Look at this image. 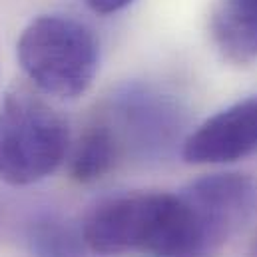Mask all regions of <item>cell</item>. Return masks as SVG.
I'll return each mask as SVG.
<instances>
[{
    "mask_svg": "<svg viewBox=\"0 0 257 257\" xmlns=\"http://www.w3.org/2000/svg\"><path fill=\"white\" fill-rule=\"evenodd\" d=\"M124 150L104 116H98L78 140L70 158V176L78 184H94L114 170Z\"/></svg>",
    "mask_w": 257,
    "mask_h": 257,
    "instance_id": "obj_8",
    "label": "cell"
},
{
    "mask_svg": "<svg viewBox=\"0 0 257 257\" xmlns=\"http://www.w3.org/2000/svg\"><path fill=\"white\" fill-rule=\"evenodd\" d=\"M16 56L40 92L78 98L94 82L100 46L84 22L64 14H44L22 30Z\"/></svg>",
    "mask_w": 257,
    "mask_h": 257,
    "instance_id": "obj_2",
    "label": "cell"
},
{
    "mask_svg": "<svg viewBox=\"0 0 257 257\" xmlns=\"http://www.w3.org/2000/svg\"><path fill=\"white\" fill-rule=\"evenodd\" d=\"M209 28L227 60L237 64L257 60V0H217Z\"/></svg>",
    "mask_w": 257,
    "mask_h": 257,
    "instance_id": "obj_7",
    "label": "cell"
},
{
    "mask_svg": "<svg viewBox=\"0 0 257 257\" xmlns=\"http://www.w3.org/2000/svg\"><path fill=\"white\" fill-rule=\"evenodd\" d=\"M118 136L124 152L130 148L144 156L166 154L180 136L182 110L166 94L152 88L128 86L118 92L102 114Z\"/></svg>",
    "mask_w": 257,
    "mask_h": 257,
    "instance_id": "obj_5",
    "label": "cell"
},
{
    "mask_svg": "<svg viewBox=\"0 0 257 257\" xmlns=\"http://www.w3.org/2000/svg\"><path fill=\"white\" fill-rule=\"evenodd\" d=\"M94 253L201 257L190 209L180 193H124L100 201L82 223Z\"/></svg>",
    "mask_w": 257,
    "mask_h": 257,
    "instance_id": "obj_1",
    "label": "cell"
},
{
    "mask_svg": "<svg viewBox=\"0 0 257 257\" xmlns=\"http://www.w3.org/2000/svg\"><path fill=\"white\" fill-rule=\"evenodd\" d=\"M247 257H257V235H255V239L251 241L249 249H247Z\"/></svg>",
    "mask_w": 257,
    "mask_h": 257,
    "instance_id": "obj_11",
    "label": "cell"
},
{
    "mask_svg": "<svg viewBox=\"0 0 257 257\" xmlns=\"http://www.w3.org/2000/svg\"><path fill=\"white\" fill-rule=\"evenodd\" d=\"M84 2L98 14H114L124 10L134 0H84Z\"/></svg>",
    "mask_w": 257,
    "mask_h": 257,
    "instance_id": "obj_10",
    "label": "cell"
},
{
    "mask_svg": "<svg viewBox=\"0 0 257 257\" xmlns=\"http://www.w3.org/2000/svg\"><path fill=\"white\" fill-rule=\"evenodd\" d=\"M253 154H257V94L219 110L182 142V156L190 164H231Z\"/></svg>",
    "mask_w": 257,
    "mask_h": 257,
    "instance_id": "obj_6",
    "label": "cell"
},
{
    "mask_svg": "<svg viewBox=\"0 0 257 257\" xmlns=\"http://www.w3.org/2000/svg\"><path fill=\"white\" fill-rule=\"evenodd\" d=\"M66 120L28 88H12L0 104V180L30 186L48 178L68 152Z\"/></svg>",
    "mask_w": 257,
    "mask_h": 257,
    "instance_id": "obj_3",
    "label": "cell"
},
{
    "mask_svg": "<svg viewBox=\"0 0 257 257\" xmlns=\"http://www.w3.org/2000/svg\"><path fill=\"white\" fill-rule=\"evenodd\" d=\"M184 197L199 253L221 247L257 213V184L245 174H211L192 182Z\"/></svg>",
    "mask_w": 257,
    "mask_h": 257,
    "instance_id": "obj_4",
    "label": "cell"
},
{
    "mask_svg": "<svg viewBox=\"0 0 257 257\" xmlns=\"http://www.w3.org/2000/svg\"><path fill=\"white\" fill-rule=\"evenodd\" d=\"M28 245L34 257H86L90 251L82 227L56 213L38 215L30 223Z\"/></svg>",
    "mask_w": 257,
    "mask_h": 257,
    "instance_id": "obj_9",
    "label": "cell"
}]
</instances>
